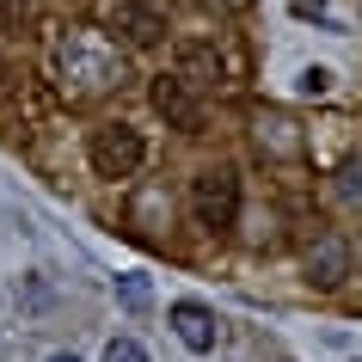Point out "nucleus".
<instances>
[{
	"mask_svg": "<svg viewBox=\"0 0 362 362\" xmlns=\"http://www.w3.org/2000/svg\"><path fill=\"white\" fill-rule=\"evenodd\" d=\"M56 74L68 98H98L111 86H123V49L105 31H68L56 49Z\"/></svg>",
	"mask_w": 362,
	"mask_h": 362,
	"instance_id": "f257e3e1",
	"label": "nucleus"
},
{
	"mask_svg": "<svg viewBox=\"0 0 362 362\" xmlns=\"http://www.w3.org/2000/svg\"><path fill=\"white\" fill-rule=\"evenodd\" d=\"M191 209L197 221L209 233H228L233 221H240V178H233V166H209V172H197V185H191Z\"/></svg>",
	"mask_w": 362,
	"mask_h": 362,
	"instance_id": "f03ea898",
	"label": "nucleus"
},
{
	"mask_svg": "<svg viewBox=\"0 0 362 362\" xmlns=\"http://www.w3.org/2000/svg\"><path fill=\"white\" fill-rule=\"evenodd\" d=\"M141 129H129V123H105V129H93V172L98 178H135V166H141Z\"/></svg>",
	"mask_w": 362,
	"mask_h": 362,
	"instance_id": "7ed1b4c3",
	"label": "nucleus"
},
{
	"mask_svg": "<svg viewBox=\"0 0 362 362\" xmlns=\"http://www.w3.org/2000/svg\"><path fill=\"white\" fill-rule=\"evenodd\" d=\"M252 141H258V153H270V160H301L307 153V135H301V123L288 111H258L252 117Z\"/></svg>",
	"mask_w": 362,
	"mask_h": 362,
	"instance_id": "20e7f679",
	"label": "nucleus"
},
{
	"mask_svg": "<svg viewBox=\"0 0 362 362\" xmlns=\"http://www.w3.org/2000/svg\"><path fill=\"white\" fill-rule=\"evenodd\" d=\"M153 111L166 117L172 129H185V135L203 129V105L191 98V86H185L178 74H160V80H153Z\"/></svg>",
	"mask_w": 362,
	"mask_h": 362,
	"instance_id": "39448f33",
	"label": "nucleus"
},
{
	"mask_svg": "<svg viewBox=\"0 0 362 362\" xmlns=\"http://www.w3.org/2000/svg\"><path fill=\"white\" fill-rule=\"evenodd\" d=\"M350 276V246H344L338 233H320L313 246H307V283L313 288H338Z\"/></svg>",
	"mask_w": 362,
	"mask_h": 362,
	"instance_id": "423d86ee",
	"label": "nucleus"
},
{
	"mask_svg": "<svg viewBox=\"0 0 362 362\" xmlns=\"http://www.w3.org/2000/svg\"><path fill=\"white\" fill-rule=\"evenodd\" d=\"M172 332H178V344H185V350H197V356H209L215 350V313L203 301H172Z\"/></svg>",
	"mask_w": 362,
	"mask_h": 362,
	"instance_id": "0eeeda50",
	"label": "nucleus"
},
{
	"mask_svg": "<svg viewBox=\"0 0 362 362\" xmlns=\"http://www.w3.org/2000/svg\"><path fill=\"white\" fill-rule=\"evenodd\" d=\"M221 74H228V68H221V56H215L209 43H185V49H178V80H185V86H203V93H209V86H221Z\"/></svg>",
	"mask_w": 362,
	"mask_h": 362,
	"instance_id": "6e6552de",
	"label": "nucleus"
},
{
	"mask_svg": "<svg viewBox=\"0 0 362 362\" xmlns=\"http://www.w3.org/2000/svg\"><path fill=\"white\" fill-rule=\"evenodd\" d=\"M117 31L129 43H160L166 37V19H160L153 6H141V0H123V6H117Z\"/></svg>",
	"mask_w": 362,
	"mask_h": 362,
	"instance_id": "1a4fd4ad",
	"label": "nucleus"
},
{
	"mask_svg": "<svg viewBox=\"0 0 362 362\" xmlns=\"http://www.w3.org/2000/svg\"><path fill=\"white\" fill-rule=\"evenodd\" d=\"M166 221H172V203H166L160 191H141V197H135V233L160 240V233H166Z\"/></svg>",
	"mask_w": 362,
	"mask_h": 362,
	"instance_id": "9d476101",
	"label": "nucleus"
},
{
	"mask_svg": "<svg viewBox=\"0 0 362 362\" xmlns=\"http://www.w3.org/2000/svg\"><path fill=\"white\" fill-rule=\"evenodd\" d=\"M332 197H338L344 209H362V160H344L338 178H332Z\"/></svg>",
	"mask_w": 362,
	"mask_h": 362,
	"instance_id": "9b49d317",
	"label": "nucleus"
},
{
	"mask_svg": "<svg viewBox=\"0 0 362 362\" xmlns=\"http://www.w3.org/2000/svg\"><path fill=\"white\" fill-rule=\"evenodd\" d=\"M117 301L129 307V313H141V307L153 301V288H148V276H117Z\"/></svg>",
	"mask_w": 362,
	"mask_h": 362,
	"instance_id": "f8f14e48",
	"label": "nucleus"
},
{
	"mask_svg": "<svg viewBox=\"0 0 362 362\" xmlns=\"http://www.w3.org/2000/svg\"><path fill=\"white\" fill-rule=\"evenodd\" d=\"M105 362H148V350H141L135 338H111L105 344Z\"/></svg>",
	"mask_w": 362,
	"mask_h": 362,
	"instance_id": "ddd939ff",
	"label": "nucleus"
},
{
	"mask_svg": "<svg viewBox=\"0 0 362 362\" xmlns=\"http://www.w3.org/2000/svg\"><path fill=\"white\" fill-rule=\"evenodd\" d=\"M301 93L307 98H325V93H332V68H301Z\"/></svg>",
	"mask_w": 362,
	"mask_h": 362,
	"instance_id": "4468645a",
	"label": "nucleus"
},
{
	"mask_svg": "<svg viewBox=\"0 0 362 362\" xmlns=\"http://www.w3.org/2000/svg\"><path fill=\"white\" fill-rule=\"evenodd\" d=\"M19 19H25L19 0H0V31H19Z\"/></svg>",
	"mask_w": 362,
	"mask_h": 362,
	"instance_id": "2eb2a0df",
	"label": "nucleus"
},
{
	"mask_svg": "<svg viewBox=\"0 0 362 362\" xmlns=\"http://www.w3.org/2000/svg\"><path fill=\"white\" fill-rule=\"evenodd\" d=\"M49 362H80V356H68V350H62V356H49Z\"/></svg>",
	"mask_w": 362,
	"mask_h": 362,
	"instance_id": "dca6fc26",
	"label": "nucleus"
},
{
	"mask_svg": "<svg viewBox=\"0 0 362 362\" xmlns=\"http://www.w3.org/2000/svg\"><path fill=\"white\" fill-rule=\"evenodd\" d=\"M0 86H6V62H0Z\"/></svg>",
	"mask_w": 362,
	"mask_h": 362,
	"instance_id": "f3484780",
	"label": "nucleus"
},
{
	"mask_svg": "<svg viewBox=\"0 0 362 362\" xmlns=\"http://www.w3.org/2000/svg\"><path fill=\"white\" fill-rule=\"evenodd\" d=\"M221 6H240V0H221Z\"/></svg>",
	"mask_w": 362,
	"mask_h": 362,
	"instance_id": "a211bd4d",
	"label": "nucleus"
}]
</instances>
